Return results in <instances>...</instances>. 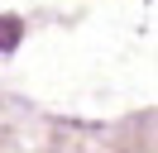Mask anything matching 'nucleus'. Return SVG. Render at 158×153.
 <instances>
[{
  "label": "nucleus",
  "instance_id": "f257e3e1",
  "mask_svg": "<svg viewBox=\"0 0 158 153\" xmlns=\"http://www.w3.org/2000/svg\"><path fill=\"white\" fill-rule=\"evenodd\" d=\"M19 34H24V29H19V19H10V14H0V53H10V48L19 43Z\"/></svg>",
  "mask_w": 158,
  "mask_h": 153
}]
</instances>
